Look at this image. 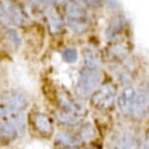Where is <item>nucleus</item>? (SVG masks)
Returning a JSON list of instances; mask_svg holds the SVG:
<instances>
[{
    "mask_svg": "<svg viewBox=\"0 0 149 149\" xmlns=\"http://www.w3.org/2000/svg\"><path fill=\"white\" fill-rule=\"evenodd\" d=\"M102 73L98 67L85 66L80 73L76 85V94L80 98H88L100 86Z\"/></svg>",
    "mask_w": 149,
    "mask_h": 149,
    "instance_id": "obj_1",
    "label": "nucleus"
},
{
    "mask_svg": "<svg viewBox=\"0 0 149 149\" xmlns=\"http://www.w3.org/2000/svg\"><path fill=\"white\" fill-rule=\"evenodd\" d=\"M66 24L73 31L82 33L88 29L90 26V18L86 10L76 2L70 0L65 5Z\"/></svg>",
    "mask_w": 149,
    "mask_h": 149,
    "instance_id": "obj_2",
    "label": "nucleus"
},
{
    "mask_svg": "<svg viewBox=\"0 0 149 149\" xmlns=\"http://www.w3.org/2000/svg\"><path fill=\"white\" fill-rule=\"evenodd\" d=\"M29 104V97L21 91H9L0 97V118L14 112H24Z\"/></svg>",
    "mask_w": 149,
    "mask_h": 149,
    "instance_id": "obj_3",
    "label": "nucleus"
},
{
    "mask_svg": "<svg viewBox=\"0 0 149 149\" xmlns=\"http://www.w3.org/2000/svg\"><path fill=\"white\" fill-rule=\"evenodd\" d=\"M116 95V86L111 83H105L98 87L90 98H91L92 104L95 108L100 110H107L113 106Z\"/></svg>",
    "mask_w": 149,
    "mask_h": 149,
    "instance_id": "obj_4",
    "label": "nucleus"
},
{
    "mask_svg": "<svg viewBox=\"0 0 149 149\" xmlns=\"http://www.w3.org/2000/svg\"><path fill=\"white\" fill-rule=\"evenodd\" d=\"M58 104L60 109L61 110L71 113L77 117H80L84 119L87 115V108L80 100H75L71 95L65 93H61L58 95Z\"/></svg>",
    "mask_w": 149,
    "mask_h": 149,
    "instance_id": "obj_5",
    "label": "nucleus"
},
{
    "mask_svg": "<svg viewBox=\"0 0 149 149\" xmlns=\"http://www.w3.org/2000/svg\"><path fill=\"white\" fill-rule=\"evenodd\" d=\"M149 113V91L139 90L136 91L133 111L131 117L134 119H142Z\"/></svg>",
    "mask_w": 149,
    "mask_h": 149,
    "instance_id": "obj_6",
    "label": "nucleus"
},
{
    "mask_svg": "<svg viewBox=\"0 0 149 149\" xmlns=\"http://www.w3.org/2000/svg\"><path fill=\"white\" fill-rule=\"evenodd\" d=\"M137 89L134 88V87H127L122 91L120 95L117 98L118 106H119L120 111L122 112L126 116H130L132 114L134 107V100H136Z\"/></svg>",
    "mask_w": 149,
    "mask_h": 149,
    "instance_id": "obj_7",
    "label": "nucleus"
},
{
    "mask_svg": "<svg viewBox=\"0 0 149 149\" xmlns=\"http://www.w3.org/2000/svg\"><path fill=\"white\" fill-rule=\"evenodd\" d=\"M32 123L36 131L43 136H49L53 132V122L50 116L42 112H36L32 116Z\"/></svg>",
    "mask_w": 149,
    "mask_h": 149,
    "instance_id": "obj_8",
    "label": "nucleus"
},
{
    "mask_svg": "<svg viewBox=\"0 0 149 149\" xmlns=\"http://www.w3.org/2000/svg\"><path fill=\"white\" fill-rule=\"evenodd\" d=\"M56 143L63 148H78L80 147L81 142L77 134H74L70 132H58L55 136Z\"/></svg>",
    "mask_w": 149,
    "mask_h": 149,
    "instance_id": "obj_9",
    "label": "nucleus"
},
{
    "mask_svg": "<svg viewBox=\"0 0 149 149\" xmlns=\"http://www.w3.org/2000/svg\"><path fill=\"white\" fill-rule=\"evenodd\" d=\"M21 134L16 126L8 119H0V139L3 140H13Z\"/></svg>",
    "mask_w": 149,
    "mask_h": 149,
    "instance_id": "obj_10",
    "label": "nucleus"
},
{
    "mask_svg": "<svg viewBox=\"0 0 149 149\" xmlns=\"http://www.w3.org/2000/svg\"><path fill=\"white\" fill-rule=\"evenodd\" d=\"M56 117H57V120L61 124H63L64 126H69V127H75V126L80 125L84 120L82 118L77 117L71 113L61 110V109H58L56 112Z\"/></svg>",
    "mask_w": 149,
    "mask_h": 149,
    "instance_id": "obj_11",
    "label": "nucleus"
},
{
    "mask_svg": "<svg viewBox=\"0 0 149 149\" xmlns=\"http://www.w3.org/2000/svg\"><path fill=\"white\" fill-rule=\"evenodd\" d=\"M95 129L94 127L91 125V124H85L81 127L80 131L78 132L77 136L79 137L80 141L81 142H87L90 141L92 139H94L95 136Z\"/></svg>",
    "mask_w": 149,
    "mask_h": 149,
    "instance_id": "obj_12",
    "label": "nucleus"
},
{
    "mask_svg": "<svg viewBox=\"0 0 149 149\" xmlns=\"http://www.w3.org/2000/svg\"><path fill=\"white\" fill-rule=\"evenodd\" d=\"M130 139L125 134H121L113 140L110 149H130Z\"/></svg>",
    "mask_w": 149,
    "mask_h": 149,
    "instance_id": "obj_13",
    "label": "nucleus"
},
{
    "mask_svg": "<svg viewBox=\"0 0 149 149\" xmlns=\"http://www.w3.org/2000/svg\"><path fill=\"white\" fill-rule=\"evenodd\" d=\"M63 58L66 63H74L75 61L77 60V52L75 51L74 49H71V48H68V49H65L63 52Z\"/></svg>",
    "mask_w": 149,
    "mask_h": 149,
    "instance_id": "obj_14",
    "label": "nucleus"
},
{
    "mask_svg": "<svg viewBox=\"0 0 149 149\" xmlns=\"http://www.w3.org/2000/svg\"><path fill=\"white\" fill-rule=\"evenodd\" d=\"M9 37L11 38V40H12L16 45H19V36H18V34H17L16 31H14V30H10V31H9Z\"/></svg>",
    "mask_w": 149,
    "mask_h": 149,
    "instance_id": "obj_15",
    "label": "nucleus"
},
{
    "mask_svg": "<svg viewBox=\"0 0 149 149\" xmlns=\"http://www.w3.org/2000/svg\"><path fill=\"white\" fill-rule=\"evenodd\" d=\"M87 4L92 7H98L102 3V0H83Z\"/></svg>",
    "mask_w": 149,
    "mask_h": 149,
    "instance_id": "obj_16",
    "label": "nucleus"
},
{
    "mask_svg": "<svg viewBox=\"0 0 149 149\" xmlns=\"http://www.w3.org/2000/svg\"><path fill=\"white\" fill-rule=\"evenodd\" d=\"M6 18V13H5V9L4 7L0 4V21H2L3 19Z\"/></svg>",
    "mask_w": 149,
    "mask_h": 149,
    "instance_id": "obj_17",
    "label": "nucleus"
},
{
    "mask_svg": "<svg viewBox=\"0 0 149 149\" xmlns=\"http://www.w3.org/2000/svg\"><path fill=\"white\" fill-rule=\"evenodd\" d=\"M76 149H97V148H95V147H93V146H82V147H78Z\"/></svg>",
    "mask_w": 149,
    "mask_h": 149,
    "instance_id": "obj_18",
    "label": "nucleus"
},
{
    "mask_svg": "<svg viewBox=\"0 0 149 149\" xmlns=\"http://www.w3.org/2000/svg\"><path fill=\"white\" fill-rule=\"evenodd\" d=\"M136 149H149V145H141V146H139Z\"/></svg>",
    "mask_w": 149,
    "mask_h": 149,
    "instance_id": "obj_19",
    "label": "nucleus"
}]
</instances>
